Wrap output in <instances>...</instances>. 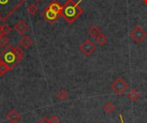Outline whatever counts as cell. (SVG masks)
Here are the masks:
<instances>
[{"instance_id":"cell-3","label":"cell","mask_w":147,"mask_h":123,"mask_svg":"<svg viewBox=\"0 0 147 123\" xmlns=\"http://www.w3.org/2000/svg\"><path fill=\"white\" fill-rule=\"evenodd\" d=\"M25 2L26 0H0L1 22H4Z\"/></svg>"},{"instance_id":"cell-22","label":"cell","mask_w":147,"mask_h":123,"mask_svg":"<svg viewBox=\"0 0 147 123\" xmlns=\"http://www.w3.org/2000/svg\"><path fill=\"white\" fill-rule=\"evenodd\" d=\"M119 116H120V121L121 123H125L124 120H123V117H122V115L121 114H119Z\"/></svg>"},{"instance_id":"cell-7","label":"cell","mask_w":147,"mask_h":123,"mask_svg":"<svg viewBox=\"0 0 147 123\" xmlns=\"http://www.w3.org/2000/svg\"><path fill=\"white\" fill-rule=\"evenodd\" d=\"M96 45L90 39H85L79 46V50L86 56H90V54H92L96 51Z\"/></svg>"},{"instance_id":"cell-25","label":"cell","mask_w":147,"mask_h":123,"mask_svg":"<svg viewBox=\"0 0 147 123\" xmlns=\"http://www.w3.org/2000/svg\"><path fill=\"white\" fill-rule=\"evenodd\" d=\"M0 63H1V59H0ZM1 76H3V74H2V72H1V71H0V77Z\"/></svg>"},{"instance_id":"cell-24","label":"cell","mask_w":147,"mask_h":123,"mask_svg":"<svg viewBox=\"0 0 147 123\" xmlns=\"http://www.w3.org/2000/svg\"><path fill=\"white\" fill-rule=\"evenodd\" d=\"M143 2H144L146 4H147V0H143Z\"/></svg>"},{"instance_id":"cell-1","label":"cell","mask_w":147,"mask_h":123,"mask_svg":"<svg viewBox=\"0 0 147 123\" xmlns=\"http://www.w3.org/2000/svg\"><path fill=\"white\" fill-rule=\"evenodd\" d=\"M24 51L19 46L9 45L0 53V59L5 63L10 69V71L22 61L23 58Z\"/></svg>"},{"instance_id":"cell-23","label":"cell","mask_w":147,"mask_h":123,"mask_svg":"<svg viewBox=\"0 0 147 123\" xmlns=\"http://www.w3.org/2000/svg\"><path fill=\"white\" fill-rule=\"evenodd\" d=\"M2 29H3V25L0 24V34H2Z\"/></svg>"},{"instance_id":"cell-16","label":"cell","mask_w":147,"mask_h":123,"mask_svg":"<svg viewBox=\"0 0 147 123\" xmlns=\"http://www.w3.org/2000/svg\"><path fill=\"white\" fill-rule=\"evenodd\" d=\"M9 42V39L7 34H0V47H5Z\"/></svg>"},{"instance_id":"cell-8","label":"cell","mask_w":147,"mask_h":123,"mask_svg":"<svg viewBox=\"0 0 147 123\" xmlns=\"http://www.w3.org/2000/svg\"><path fill=\"white\" fill-rule=\"evenodd\" d=\"M21 118H22V116H21L20 113L16 109H10L6 115L7 121L10 123H17L21 120Z\"/></svg>"},{"instance_id":"cell-11","label":"cell","mask_w":147,"mask_h":123,"mask_svg":"<svg viewBox=\"0 0 147 123\" xmlns=\"http://www.w3.org/2000/svg\"><path fill=\"white\" fill-rule=\"evenodd\" d=\"M102 33L101 28L97 25H92L89 29H88V34L92 37V38H96L100 34Z\"/></svg>"},{"instance_id":"cell-13","label":"cell","mask_w":147,"mask_h":123,"mask_svg":"<svg viewBox=\"0 0 147 123\" xmlns=\"http://www.w3.org/2000/svg\"><path fill=\"white\" fill-rule=\"evenodd\" d=\"M127 97H128L132 102H135V101H137V100L140 97V93L136 89H134V90H132L130 92L127 93Z\"/></svg>"},{"instance_id":"cell-2","label":"cell","mask_w":147,"mask_h":123,"mask_svg":"<svg viewBox=\"0 0 147 123\" xmlns=\"http://www.w3.org/2000/svg\"><path fill=\"white\" fill-rule=\"evenodd\" d=\"M81 2V0L78 3L73 0H67L62 5L61 16L67 22V23L72 24L81 16V14H83L84 9L79 7V3Z\"/></svg>"},{"instance_id":"cell-12","label":"cell","mask_w":147,"mask_h":123,"mask_svg":"<svg viewBox=\"0 0 147 123\" xmlns=\"http://www.w3.org/2000/svg\"><path fill=\"white\" fill-rule=\"evenodd\" d=\"M50 9H52L53 11H55V12H57V13H59V14H60L61 15V10H62V5L57 1V0H53V1H52L48 5H47Z\"/></svg>"},{"instance_id":"cell-15","label":"cell","mask_w":147,"mask_h":123,"mask_svg":"<svg viewBox=\"0 0 147 123\" xmlns=\"http://www.w3.org/2000/svg\"><path fill=\"white\" fill-rule=\"evenodd\" d=\"M96 43L99 44L100 46H104V45H106L107 42H108V37H107L104 34L101 33V34L96 38Z\"/></svg>"},{"instance_id":"cell-26","label":"cell","mask_w":147,"mask_h":123,"mask_svg":"<svg viewBox=\"0 0 147 123\" xmlns=\"http://www.w3.org/2000/svg\"><path fill=\"white\" fill-rule=\"evenodd\" d=\"M35 1H36V2H40V0H35Z\"/></svg>"},{"instance_id":"cell-10","label":"cell","mask_w":147,"mask_h":123,"mask_svg":"<svg viewBox=\"0 0 147 123\" xmlns=\"http://www.w3.org/2000/svg\"><path fill=\"white\" fill-rule=\"evenodd\" d=\"M19 43H20V45H21L23 48H28V47H29L34 43V41H33V40H32L28 35H23V36L20 39Z\"/></svg>"},{"instance_id":"cell-14","label":"cell","mask_w":147,"mask_h":123,"mask_svg":"<svg viewBox=\"0 0 147 123\" xmlns=\"http://www.w3.org/2000/svg\"><path fill=\"white\" fill-rule=\"evenodd\" d=\"M56 97L60 102H64L68 98V92L65 90L61 89L58 91V93L56 94Z\"/></svg>"},{"instance_id":"cell-6","label":"cell","mask_w":147,"mask_h":123,"mask_svg":"<svg viewBox=\"0 0 147 123\" xmlns=\"http://www.w3.org/2000/svg\"><path fill=\"white\" fill-rule=\"evenodd\" d=\"M41 16L44 18V20L49 23V24H53L57 22V20L61 16L60 14L53 11L52 9H50L48 6H47L41 12Z\"/></svg>"},{"instance_id":"cell-5","label":"cell","mask_w":147,"mask_h":123,"mask_svg":"<svg viewBox=\"0 0 147 123\" xmlns=\"http://www.w3.org/2000/svg\"><path fill=\"white\" fill-rule=\"evenodd\" d=\"M110 88L115 93L120 95L127 91V90L128 89V85H127V83L121 77H120L111 84Z\"/></svg>"},{"instance_id":"cell-19","label":"cell","mask_w":147,"mask_h":123,"mask_svg":"<svg viewBox=\"0 0 147 123\" xmlns=\"http://www.w3.org/2000/svg\"><path fill=\"white\" fill-rule=\"evenodd\" d=\"M11 27L9 25V24H6V23H4L3 25V29H2V33L3 34H8L10 31H11Z\"/></svg>"},{"instance_id":"cell-27","label":"cell","mask_w":147,"mask_h":123,"mask_svg":"<svg viewBox=\"0 0 147 123\" xmlns=\"http://www.w3.org/2000/svg\"><path fill=\"white\" fill-rule=\"evenodd\" d=\"M0 22H1V16H0Z\"/></svg>"},{"instance_id":"cell-20","label":"cell","mask_w":147,"mask_h":123,"mask_svg":"<svg viewBox=\"0 0 147 123\" xmlns=\"http://www.w3.org/2000/svg\"><path fill=\"white\" fill-rule=\"evenodd\" d=\"M50 123H59V118L57 116H52L49 118Z\"/></svg>"},{"instance_id":"cell-18","label":"cell","mask_w":147,"mask_h":123,"mask_svg":"<svg viewBox=\"0 0 147 123\" xmlns=\"http://www.w3.org/2000/svg\"><path fill=\"white\" fill-rule=\"evenodd\" d=\"M27 9H28V12L29 13V15H31V16H34L38 12V7H37V5H35L34 3L29 4Z\"/></svg>"},{"instance_id":"cell-9","label":"cell","mask_w":147,"mask_h":123,"mask_svg":"<svg viewBox=\"0 0 147 123\" xmlns=\"http://www.w3.org/2000/svg\"><path fill=\"white\" fill-rule=\"evenodd\" d=\"M14 29L19 34H25L28 30V26L22 20H19L16 23V25L14 27Z\"/></svg>"},{"instance_id":"cell-17","label":"cell","mask_w":147,"mask_h":123,"mask_svg":"<svg viewBox=\"0 0 147 123\" xmlns=\"http://www.w3.org/2000/svg\"><path fill=\"white\" fill-rule=\"evenodd\" d=\"M115 109V106H114L111 103H109V102L107 103L104 105V107H103V110H104L105 113H107V114H111V113H113Z\"/></svg>"},{"instance_id":"cell-21","label":"cell","mask_w":147,"mask_h":123,"mask_svg":"<svg viewBox=\"0 0 147 123\" xmlns=\"http://www.w3.org/2000/svg\"><path fill=\"white\" fill-rule=\"evenodd\" d=\"M39 123H50V121L47 117H43L40 120Z\"/></svg>"},{"instance_id":"cell-4","label":"cell","mask_w":147,"mask_h":123,"mask_svg":"<svg viewBox=\"0 0 147 123\" xmlns=\"http://www.w3.org/2000/svg\"><path fill=\"white\" fill-rule=\"evenodd\" d=\"M129 35L135 43L139 44L144 41V40L147 37V31H146L141 26L137 25L130 32Z\"/></svg>"}]
</instances>
